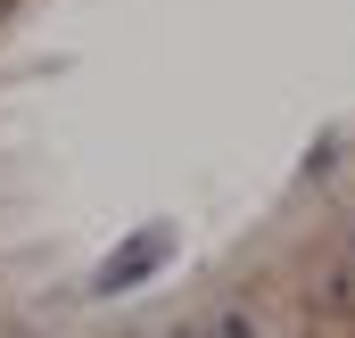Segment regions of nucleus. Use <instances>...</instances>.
I'll return each mask as SVG.
<instances>
[{
	"label": "nucleus",
	"instance_id": "nucleus-1",
	"mask_svg": "<svg viewBox=\"0 0 355 338\" xmlns=\"http://www.w3.org/2000/svg\"><path fill=\"white\" fill-rule=\"evenodd\" d=\"M174 248H182V240H174V223H141V231H132L116 256H99V272H91V297L141 289L149 272H166V264H174Z\"/></svg>",
	"mask_w": 355,
	"mask_h": 338
},
{
	"label": "nucleus",
	"instance_id": "nucleus-2",
	"mask_svg": "<svg viewBox=\"0 0 355 338\" xmlns=\"http://www.w3.org/2000/svg\"><path fill=\"white\" fill-rule=\"evenodd\" d=\"M215 338H257V322H248V314H223V330Z\"/></svg>",
	"mask_w": 355,
	"mask_h": 338
},
{
	"label": "nucleus",
	"instance_id": "nucleus-3",
	"mask_svg": "<svg viewBox=\"0 0 355 338\" xmlns=\"http://www.w3.org/2000/svg\"><path fill=\"white\" fill-rule=\"evenodd\" d=\"M174 338H207V330H174Z\"/></svg>",
	"mask_w": 355,
	"mask_h": 338
}]
</instances>
